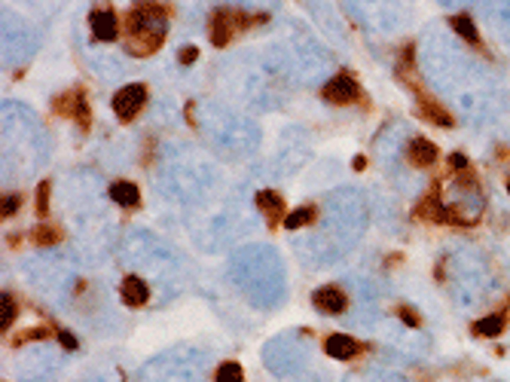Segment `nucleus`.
<instances>
[{
  "label": "nucleus",
  "instance_id": "1",
  "mask_svg": "<svg viewBox=\"0 0 510 382\" xmlns=\"http://www.w3.org/2000/svg\"><path fill=\"white\" fill-rule=\"evenodd\" d=\"M174 15L172 3H135L129 6L122 31H126V52L135 58H150L165 43V25Z\"/></svg>",
  "mask_w": 510,
  "mask_h": 382
},
{
  "label": "nucleus",
  "instance_id": "2",
  "mask_svg": "<svg viewBox=\"0 0 510 382\" xmlns=\"http://www.w3.org/2000/svg\"><path fill=\"white\" fill-rule=\"evenodd\" d=\"M269 13H248V10H238V6H217L211 13V22H208V37L211 43L223 49L227 43L236 40V34L242 31H251L257 25H266Z\"/></svg>",
  "mask_w": 510,
  "mask_h": 382
},
{
  "label": "nucleus",
  "instance_id": "3",
  "mask_svg": "<svg viewBox=\"0 0 510 382\" xmlns=\"http://www.w3.org/2000/svg\"><path fill=\"white\" fill-rule=\"evenodd\" d=\"M440 193H443V183L434 181L431 190L416 205V220H425V224H434V226H474L477 224V217H468V214H461V208L446 205Z\"/></svg>",
  "mask_w": 510,
  "mask_h": 382
},
{
  "label": "nucleus",
  "instance_id": "4",
  "mask_svg": "<svg viewBox=\"0 0 510 382\" xmlns=\"http://www.w3.org/2000/svg\"><path fill=\"white\" fill-rule=\"evenodd\" d=\"M321 98H324L327 104H336V107H352V104L370 107V98L364 95V86H361L358 76L349 74V71L336 74L330 83H324Z\"/></svg>",
  "mask_w": 510,
  "mask_h": 382
},
{
  "label": "nucleus",
  "instance_id": "5",
  "mask_svg": "<svg viewBox=\"0 0 510 382\" xmlns=\"http://www.w3.org/2000/svg\"><path fill=\"white\" fill-rule=\"evenodd\" d=\"M52 110H56L58 117L74 119L76 126H80L83 135L92 128V110H89V98H86V89H83V86H74V89L56 95V98H52Z\"/></svg>",
  "mask_w": 510,
  "mask_h": 382
},
{
  "label": "nucleus",
  "instance_id": "6",
  "mask_svg": "<svg viewBox=\"0 0 510 382\" xmlns=\"http://www.w3.org/2000/svg\"><path fill=\"white\" fill-rule=\"evenodd\" d=\"M147 98H150V92H147L144 83H129V86H122L117 95H113V113H117V119L135 122L138 113L147 107Z\"/></svg>",
  "mask_w": 510,
  "mask_h": 382
},
{
  "label": "nucleus",
  "instance_id": "7",
  "mask_svg": "<svg viewBox=\"0 0 510 382\" xmlns=\"http://www.w3.org/2000/svg\"><path fill=\"white\" fill-rule=\"evenodd\" d=\"M89 31H92V40L98 43H110L120 37V19L113 6H95L89 13Z\"/></svg>",
  "mask_w": 510,
  "mask_h": 382
},
{
  "label": "nucleus",
  "instance_id": "8",
  "mask_svg": "<svg viewBox=\"0 0 510 382\" xmlns=\"http://www.w3.org/2000/svg\"><path fill=\"white\" fill-rule=\"evenodd\" d=\"M312 306L324 315H343L349 309V294L339 285H324L312 294Z\"/></svg>",
  "mask_w": 510,
  "mask_h": 382
},
{
  "label": "nucleus",
  "instance_id": "9",
  "mask_svg": "<svg viewBox=\"0 0 510 382\" xmlns=\"http://www.w3.org/2000/svg\"><path fill=\"white\" fill-rule=\"evenodd\" d=\"M257 208H260L263 217H266V226L272 229V233L278 226H284L288 208H284L281 193H275V190H260V193H257Z\"/></svg>",
  "mask_w": 510,
  "mask_h": 382
},
{
  "label": "nucleus",
  "instance_id": "10",
  "mask_svg": "<svg viewBox=\"0 0 510 382\" xmlns=\"http://www.w3.org/2000/svg\"><path fill=\"white\" fill-rule=\"evenodd\" d=\"M404 156H406V163L413 165V168H431L437 163V156H440V150H437V144L434 141H428V138H413V141L406 144V150H404Z\"/></svg>",
  "mask_w": 510,
  "mask_h": 382
},
{
  "label": "nucleus",
  "instance_id": "11",
  "mask_svg": "<svg viewBox=\"0 0 510 382\" xmlns=\"http://www.w3.org/2000/svg\"><path fill=\"white\" fill-rule=\"evenodd\" d=\"M419 113L422 119H428L431 126H437V128H452L455 126V119H452V113L446 110L443 104L437 101L434 95H431V92H425V95H419Z\"/></svg>",
  "mask_w": 510,
  "mask_h": 382
},
{
  "label": "nucleus",
  "instance_id": "12",
  "mask_svg": "<svg viewBox=\"0 0 510 382\" xmlns=\"http://www.w3.org/2000/svg\"><path fill=\"white\" fill-rule=\"evenodd\" d=\"M120 297L126 306H131V309H141V306H147V300H150V285H147L141 275H126L120 285Z\"/></svg>",
  "mask_w": 510,
  "mask_h": 382
},
{
  "label": "nucleus",
  "instance_id": "13",
  "mask_svg": "<svg viewBox=\"0 0 510 382\" xmlns=\"http://www.w3.org/2000/svg\"><path fill=\"white\" fill-rule=\"evenodd\" d=\"M324 351H327L330 358H336V361H352V358L361 355V342L352 340V336H345V333H330L327 340H324Z\"/></svg>",
  "mask_w": 510,
  "mask_h": 382
},
{
  "label": "nucleus",
  "instance_id": "14",
  "mask_svg": "<svg viewBox=\"0 0 510 382\" xmlns=\"http://www.w3.org/2000/svg\"><path fill=\"white\" fill-rule=\"evenodd\" d=\"M107 196H110L120 208H138V202H141V190L131 181H113L110 190H107Z\"/></svg>",
  "mask_w": 510,
  "mask_h": 382
},
{
  "label": "nucleus",
  "instance_id": "15",
  "mask_svg": "<svg viewBox=\"0 0 510 382\" xmlns=\"http://www.w3.org/2000/svg\"><path fill=\"white\" fill-rule=\"evenodd\" d=\"M507 318H510V306H504L501 312H492V315H486L480 321H474L470 331H474L477 336H498V333H504Z\"/></svg>",
  "mask_w": 510,
  "mask_h": 382
},
{
  "label": "nucleus",
  "instance_id": "16",
  "mask_svg": "<svg viewBox=\"0 0 510 382\" xmlns=\"http://www.w3.org/2000/svg\"><path fill=\"white\" fill-rule=\"evenodd\" d=\"M450 25L459 31V37L461 40H468L470 46H477V49H483V40H480V31H477V25H474V19H470L468 13H459V15H452L450 19Z\"/></svg>",
  "mask_w": 510,
  "mask_h": 382
},
{
  "label": "nucleus",
  "instance_id": "17",
  "mask_svg": "<svg viewBox=\"0 0 510 382\" xmlns=\"http://www.w3.org/2000/svg\"><path fill=\"white\" fill-rule=\"evenodd\" d=\"M315 220H318V208H315V205H303V208L288 211V217H284V229H303L309 224H315Z\"/></svg>",
  "mask_w": 510,
  "mask_h": 382
},
{
  "label": "nucleus",
  "instance_id": "18",
  "mask_svg": "<svg viewBox=\"0 0 510 382\" xmlns=\"http://www.w3.org/2000/svg\"><path fill=\"white\" fill-rule=\"evenodd\" d=\"M28 239H31V244H40V248H49V244H58L65 235H61V229L58 226H34L28 233Z\"/></svg>",
  "mask_w": 510,
  "mask_h": 382
},
{
  "label": "nucleus",
  "instance_id": "19",
  "mask_svg": "<svg viewBox=\"0 0 510 382\" xmlns=\"http://www.w3.org/2000/svg\"><path fill=\"white\" fill-rule=\"evenodd\" d=\"M15 315H19V303H15L13 294H3V297H0V331H3V333L10 331Z\"/></svg>",
  "mask_w": 510,
  "mask_h": 382
},
{
  "label": "nucleus",
  "instance_id": "20",
  "mask_svg": "<svg viewBox=\"0 0 510 382\" xmlns=\"http://www.w3.org/2000/svg\"><path fill=\"white\" fill-rule=\"evenodd\" d=\"M46 336H58V327H28L19 336H13V346H25V342H37L46 340Z\"/></svg>",
  "mask_w": 510,
  "mask_h": 382
},
{
  "label": "nucleus",
  "instance_id": "21",
  "mask_svg": "<svg viewBox=\"0 0 510 382\" xmlns=\"http://www.w3.org/2000/svg\"><path fill=\"white\" fill-rule=\"evenodd\" d=\"M214 382H245V370L236 361H223L214 373Z\"/></svg>",
  "mask_w": 510,
  "mask_h": 382
},
{
  "label": "nucleus",
  "instance_id": "22",
  "mask_svg": "<svg viewBox=\"0 0 510 382\" xmlns=\"http://www.w3.org/2000/svg\"><path fill=\"white\" fill-rule=\"evenodd\" d=\"M49 193H52V181H40V187H37V214L40 217L49 214Z\"/></svg>",
  "mask_w": 510,
  "mask_h": 382
},
{
  "label": "nucleus",
  "instance_id": "23",
  "mask_svg": "<svg viewBox=\"0 0 510 382\" xmlns=\"http://www.w3.org/2000/svg\"><path fill=\"white\" fill-rule=\"evenodd\" d=\"M397 318L404 321L406 327H422V315L413 309V306H406V303H400V306H397Z\"/></svg>",
  "mask_w": 510,
  "mask_h": 382
},
{
  "label": "nucleus",
  "instance_id": "24",
  "mask_svg": "<svg viewBox=\"0 0 510 382\" xmlns=\"http://www.w3.org/2000/svg\"><path fill=\"white\" fill-rule=\"evenodd\" d=\"M19 205H22V196L19 193H13V196H3V202H0V217H13L15 211H19Z\"/></svg>",
  "mask_w": 510,
  "mask_h": 382
},
{
  "label": "nucleus",
  "instance_id": "25",
  "mask_svg": "<svg viewBox=\"0 0 510 382\" xmlns=\"http://www.w3.org/2000/svg\"><path fill=\"white\" fill-rule=\"evenodd\" d=\"M446 165H450L452 172H465V168H470V163H468L465 153H452V156L446 159Z\"/></svg>",
  "mask_w": 510,
  "mask_h": 382
},
{
  "label": "nucleus",
  "instance_id": "26",
  "mask_svg": "<svg viewBox=\"0 0 510 382\" xmlns=\"http://www.w3.org/2000/svg\"><path fill=\"white\" fill-rule=\"evenodd\" d=\"M58 342H61V346H65L67 351H74L76 346H80V340H76L71 331H61V327H58Z\"/></svg>",
  "mask_w": 510,
  "mask_h": 382
},
{
  "label": "nucleus",
  "instance_id": "27",
  "mask_svg": "<svg viewBox=\"0 0 510 382\" xmlns=\"http://www.w3.org/2000/svg\"><path fill=\"white\" fill-rule=\"evenodd\" d=\"M177 58H181V65H192V61L199 58V49H196V46H183Z\"/></svg>",
  "mask_w": 510,
  "mask_h": 382
},
{
  "label": "nucleus",
  "instance_id": "28",
  "mask_svg": "<svg viewBox=\"0 0 510 382\" xmlns=\"http://www.w3.org/2000/svg\"><path fill=\"white\" fill-rule=\"evenodd\" d=\"M354 168H358V172H364V168H367V156H354Z\"/></svg>",
  "mask_w": 510,
  "mask_h": 382
},
{
  "label": "nucleus",
  "instance_id": "29",
  "mask_svg": "<svg viewBox=\"0 0 510 382\" xmlns=\"http://www.w3.org/2000/svg\"><path fill=\"white\" fill-rule=\"evenodd\" d=\"M507 193H510V178H507Z\"/></svg>",
  "mask_w": 510,
  "mask_h": 382
}]
</instances>
